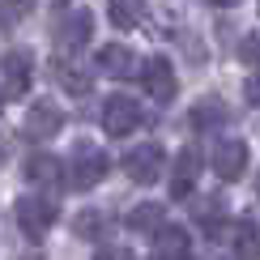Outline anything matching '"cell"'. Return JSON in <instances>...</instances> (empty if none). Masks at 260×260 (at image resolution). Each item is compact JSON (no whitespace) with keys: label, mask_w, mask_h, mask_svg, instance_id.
<instances>
[{"label":"cell","mask_w":260,"mask_h":260,"mask_svg":"<svg viewBox=\"0 0 260 260\" xmlns=\"http://www.w3.org/2000/svg\"><path fill=\"white\" fill-rule=\"evenodd\" d=\"M17 226L30 235V239H43V235L56 226L60 218V205L51 201V197H26V201H17Z\"/></svg>","instance_id":"cell-1"},{"label":"cell","mask_w":260,"mask_h":260,"mask_svg":"<svg viewBox=\"0 0 260 260\" xmlns=\"http://www.w3.org/2000/svg\"><path fill=\"white\" fill-rule=\"evenodd\" d=\"M141 124H145V115H141L137 99H128V94H111V99L103 103V128H107V137H133Z\"/></svg>","instance_id":"cell-2"},{"label":"cell","mask_w":260,"mask_h":260,"mask_svg":"<svg viewBox=\"0 0 260 260\" xmlns=\"http://www.w3.org/2000/svg\"><path fill=\"white\" fill-rule=\"evenodd\" d=\"M107 167H111V162H107L103 149H94V145H85V141H81L77 154H73V162H69V183L77 192H90L94 183L107 175Z\"/></svg>","instance_id":"cell-3"},{"label":"cell","mask_w":260,"mask_h":260,"mask_svg":"<svg viewBox=\"0 0 260 260\" xmlns=\"http://www.w3.org/2000/svg\"><path fill=\"white\" fill-rule=\"evenodd\" d=\"M90 39H94V13L90 9H73V13H64L56 21V47L64 51V56L81 51Z\"/></svg>","instance_id":"cell-4"},{"label":"cell","mask_w":260,"mask_h":260,"mask_svg":"<svg viewBox=\"0 0 260 260\" xmlns=\"http://www.w3.org/2000/svg\"><path fill=\"white\" fill-rule=\"evenodd\" d=\"M124 171H128V179H133V183H158V179H162V171H167V154H162V145L145 141V145L128 149Z\"/></svg>","instance_id":"cell-5"},{"label":"cell","mask_w":260,"mask_h":260,"mask_svg":"<svg viewBox=\"0 0 260 260\" xmlns=\"http://www.w3.org/2000/svg\"><path fill=\"white\" fill-rule=\"evenodd\" d=\"M141 81H145V90H149L154 103H171L179 94V77H175V69H171L167 56H149L145 69H141Z\"/></svg>","instance_id":"cell-6"},{"label":"cell","mask_w":260,"mask_h":260,"mask_svg":"<svg viewBox=\"0 0 260 260\" xmlns=\"http://www.w3.org/2000/svg\"><path fill=\"white\" fill-rule=\"evenodd\" d=\"M213 175L218 179H243V171H247V141H239V137H226V141H218L213 145Z\"/></svg>","instance_id":"cell-7"},{"label":"cell","mask_w":260,"mask_h":260,"mask_svg":"<svg viewBox=\"0 0 260 260\" xmlns=\"http://www.w3.org/2000/svg\"><path fill=\"white\" fill-rule=\"evenodd\" d=\"M30 77H35V64H30V56H26V51H5V69H0L5 103H17L21 94L30 90Z\"/></svg>","instance_id":"cell-8"},{"label":"cell","mask_w":260,"mask_h":260,"mask_svg":"<svg viewBox=\"0 0 260 260\" xmlns=\"http://www.w3.org/2000/svg\"><path fill=\"white\" fill-rule=\"evenodd\" d=\"M60 128H64V111H60L56 99H39V103H30V111H26V137L51 141Z\"/></svg>","instance_id":"cell-9"},{"label":"cell","mask_w":260,"mask_h":260,"mask_svg":"<svg viewBox=\"0 0 260 260\" xmlns=\"http://www.w3.org/2000/svg\"><path fill=\"white\" fill-rule=\"evenodd\" d=\"M197 183H201V154L197 149H179L175 162H171V197L188 201Z\"/></svg>","instance_id":"cell-10"},{"label":"cell","mask_w":260,"mask_h":260,"mask_svg":"<svg viewBox=\"0 0 260 260\" xmlns=\"http://www.w3.org/2000/svg\"><path fill=\"white\" fill-rule=\"evenodd\" d=\"M94 64H99V73H103V77H133L137 56L124 47V43H103V47L94 51Z\"/></svg>","instance_id":"cell-11"},{"label":"cell","mask_w":260,"mask_h":260,"mask_svg":"<svg viewBox=\"0 0 260 260\" xmlns=\"http://www.w3.org/2000/svg\"><path fill=\"white\" fill-rule=\"evenodd\" d=\"M231 252L235 260H260V222L239 218L231 226Z\"/></svg>","instance_id":"cell-12"},{"label":"cell","mask_w":260,"mask_h":260,"mask_svg":"<svg viewBox=\"0 0 260 260\" xmlns=\"http://www.w3.org/2000/svg\"><path fill=\"white\" fill-rule=\"evenodd\" d=\"M26 179L39 183V188H56L64 179V162L56 154H30L26 158Z\"/></svg>","instance_id":"cell-13"},{"label":"cell","mask_w":260,"mask_h":260,"mask_svg":"<svg viewBox=\"0 0 260 260\" xmlns=\"http://www.w3.org/2000/svg\"><path fill=\"white\" fill-rule=\"evenodd\" d=\"M154 252H158V260H188V252H192L188 231L183 226H162L154 235Z\"/></svg>","instance_id":"cell-14"},{"label":"cell","mask_w":260,"mask_h":260,"mask_svg":"<svg viewBox=\"0 0 260 260\" xmlns=\"http://www.w3.org/2000/svg\"><path fill=\"white\" fill-rule=\"evenodd\" d=\"M162 226H167V205L162 201H141L128 213V231H137V235H158Z\"/></svg>","instance_id":"cell-15"},{"label":"cell","mask_w":260,"mask_h":260,"mask_svg":"<svg viewBox=\"0 0 260 260\" xmlns=\"http://www.w3.org/2000/svg\"><path fill=\"white\" fill-rule=\"evenodd\" d=\"M145 0H107V17H111L115 30H137L145 21Z\"/></svg>","instance_id":"cell-16"},{"label":"cell","mask_w":260,"mask_h":260,"mask_svg":"<svg viewBox=\"0 0 260 260\" xmlns=\"http://www.w3.org/2000/svg\"><path fill=\"white\" fill-rule=\"evenodd\" d=\"M192 128H197V133H213V128H222L226 124V103L222 99H201L197 107H192Z\"/></svg>","instance_id":"cell-17"},{"label":"cell","mask_w":260,"mask_h":260,"mask_svg":"<svg viewBox=\"0 0 260 260\" xmlns=\"http://www.w3.org/2000/svg\"><path fill=\"white\" fill-rule=\"evenodd\" d=\"M56 81H60L69 94H85V90H90V73L77 69L69 56H60V60H56Z\"/></svg>","instance_id":"cell-18"},{"label":"cell","mask_w":260,"mask_h":260,"mask_svg":"<svg viewBox=\"0 0 260 260\" xmlns=\"http://www.w3.org/2000/svg\"><path fill=\"white\" fill-rule=\"evenodd\" d=\"M73 235H77V239H103V235H107V213L81 209L77 218H73Z\"/></svg>","instance_id":"cell-19"},{"label":"cell","mask_w":260,"mask_h":260,"mask_svg":"<svg viewBox=\"0 0 260 260\" xmlns=\"http://www.w3.org/2000/svg\"><path fill=\"white\" fill-rule=\"evenodd\" d=\"M192 213H197V222L205 226V231L218 235V222H222V213H226V209H222V197H201Z\"/></svg>","instance_id":"cell-20"},{"label":"cell","mask_w":260,"mask_h":260,"mask_svg":"<svg viewBox=\"0 0 260 260\" xmlns=\"http://www.w3.org/2000/svg\"><path fill=\"white\" fill-rule=\"evenodd\" d=\"M30 9H35V0H5V5H0V13H5V26H17V21L26 17Z\"/></svg>","instance_id":"cell-21"},{"label":"cell","mask_w":260,"mask_h":260,"mask_svg":"<svg viewBox=\"0 0 260 260\" xmlns=\"http://www.w3.org/2000/svg\"><path fill=\"white\" fill-rule=\"evenodd\" d=\"M239 60L243 64H260V30H252V35L239 39Z\"/></svg>","instance_id":"cell-22"},{"label":"cell","mask_w":260,"mask_h":260,"mask_svg":"<svg viewBox=\"0 0 260 260\" xmlns=\"http://www.w3.org/2000/svg\"><path fill=\"white\" fill-rule=\"evenodd\" d=\"M94 260H137V256L128 252V247H103V252L94 256Z\"/></svg>","instance_id":"cell-23"},{"label":"cell","mask_w":260,"mask_h":260,"mask_svg":"<svg viewBox=\"0 0 260 260\" xmlns=\"http://www.w3.org/2000/svg\"><path fill=\"white\" fill-rule=\"evenodd\" d=\"M247 103H260V77L247 81Z\"/></svg>","instance_id":"cell-24"},{"label":"cell","mask_w":260,"mask_h":260,"mask_svg":"<svg viewBox=\"0 0 260 260\" xmlns=\"http://www.w3.org/2000/svg\"><path fill=\"white\" fill-rule=\"evenodd\" d=\"M218 5H239V0H218Z\"/></svg>","instance_id":"cell-25"}]
</instances>
